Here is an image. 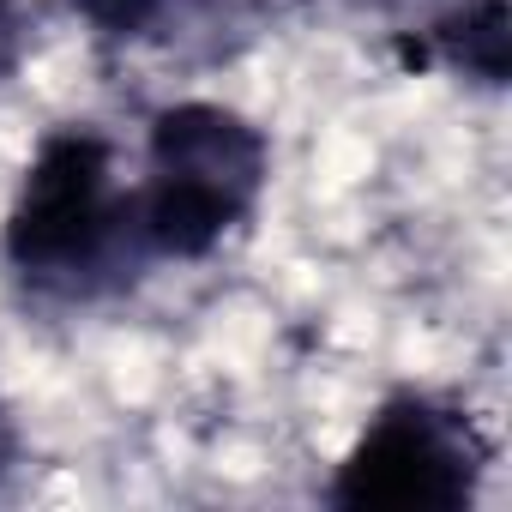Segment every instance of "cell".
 Listing matches in <instances>:
<instances>
[{"label": "cell", "mask_w": 512, "mask_h": 512, "mask_svg": "<svg viewBox=\"0 0 512 512\" xmlns=\"http://www.w3.org/2000/svg\"><path fill=\"white\" fill-rule=\"evenodd\" d=\"M0 260L25 290L55 302H91L145 272L133 235V187H121L109 133L67 121L37 139L0 217Z\"/></svg>", "instance_id": "1"}, {"label": "cell", "mask_w": 512, "mask_h": 512, "mask_svg": "<svg viewBox=\"0 0 512 512\" xmlns=\"http://www.w3.org/2000/svg\"><path fill=\"white\" fill-rule=\"evenodd\" d=\"M272 187V139L229 103L181 97L145 127L133 235L145 266H199L235 241Z\"/></svg>", "instance_id": "2"}, {"label": "cell", "mask_w": 512, "mask_h": 512, "mask_svg": "<svg viewBox=\"0 0 512 512\" xmlns=\"http://www.w3.org/2000/svg\"><path fill=\"white\" fill-rule=\"evenodd\" d=\"M494 464L482 422L434 392H392L326 482L338 512H464Z\"/></svg>", "instance_id": "3"}, {"label": "cell", "mask_w": 512, "mask_h": 512, "mask_svg": "<svg viewBox=\"0 0 512 512\" xmlns=\"http://www.w3.org/2000/svg\"><path fill=\"white\" fill-rule=\"evenodd\" d=\"M416 61H434L482 91H506L512 79V7L506 0H464L422 31Z\"/></svg>", "instance_id": "4"}, {"label": "cell", "mask_w": 512, "mask_h": 512, "mask_svg": "<svg viewBox=\"0 0 512 512\" xmlns=\"http://www.w3.org/2000/svg\"><path fill=\"white\" fill-rule=\"evenodd\" d=\"M181 0H73V13L91 25V37L103 43H139L151 37Z\"/></svg>", "instance_id": "5"}, {"label": "cell", "mask_w": 512, "mask_h": 512, "mask_svg": "<svg viewBox=\"0 0 512 512\" xmlns=\"http://www.w3.org/2000/svg\"><path fill=\"white\" fill-rule=\"evenodd\" d=\"M19 470V422H13V404L0 392V482Z\"/></svg>", "instance_id": "6"}, {"label": "cell", "mask_w": 512, "mask_h": 512, "mask_svg": "<svg viewBox=\"0 0 512 512\" xmlns=\"http://www.w3.org/2000/svg\"><path fill=\"white\" fill-rule=\"evenodd\" d=\"M19 7H25V0H0V43L13 37V25H19Z\"/></svg>", "instance_id": "7"}]
</instances>
